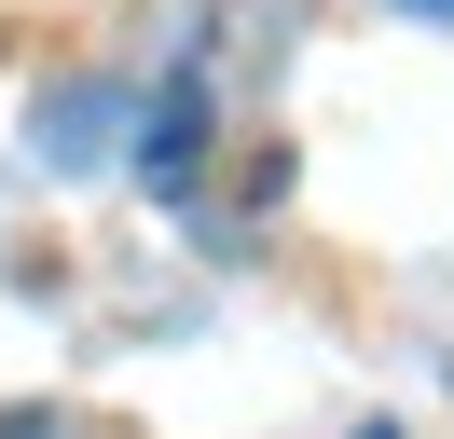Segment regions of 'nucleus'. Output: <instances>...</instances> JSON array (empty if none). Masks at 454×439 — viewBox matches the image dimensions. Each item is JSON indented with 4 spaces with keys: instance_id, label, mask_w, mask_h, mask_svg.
I'll use <instances>...</instances> for the list:
<instances>
[{
    "instance_id": "nucleus-1",
    "label": "nucleus",
    "mask_w": 454,
    "mask_h": 439,
    "mask_svg": "<svg viewBox=\"0 0 454 439\" xmlns=\"http://www.w3.org/2000/svg\"><path fill=\"white\" fill-rule=\"evenodd\" d=\"M0 439H56V426H28V412H0Z\"/></svg>"
},
{
    "instance_id": "nucleus-2",
    "label": "nucleus",
    "mask_w": 454,
    "mask_h": 439,
    "mask_svg": "<svg viewBox=\"0 0 454 439\" xmlns=\"http://www.w3.org/2000/svg\"><path fill=\"white\" fill-rule=\"evenodd\" d=\"M413 14H454V0H413Z\"/></svg>"
}]
</instances>
